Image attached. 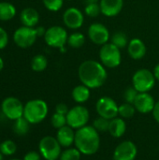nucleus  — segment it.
<instances>
[{"mask_svg": "<svg viewBox=\"0 0 159 160\" xmlns=\"http://www.w3.org/2000/svg\"><path fill=\"white\" fill-rule=\"evenodd\" d=\"M80 81L90 89L101 87L107 80L105 67L96 60H86L81 64L78 70Z\"/></svg>", "mask_w": 159, "mask_h": 160, "instance_id": "obj_1", "label": "nucleus"}, {"mask_svg": "<svg viewBox=\"0 0 159 160\" xmlns=\"http://www.w3.org/2000/svg\"><path fill=\"white\" fill-rule=\"evenodd\" d=\"M99 132L92 126H85L75 132L74 144L76 148L84 156L95 155L100 146Z\"/></svg>", "mask_w": 159, "mask_h": 160, "instance_id": "obj_2", "label": "nucleus"}, {"mask_svg": "<svg viewBox=\"0 0 159 160\" xmlns=\"http://www.w3.org/2000/svg\"><path fill=\"white\" fill-rule=\"evenodd\" d=\"M48 114V105L42 99L29 100L24 105L23 116L30 124L42 122Z\"/></svg>", "mask_w": 159, "mask_h": 160, "instance_id": "obj_3", "label": "nucleus"}, {"mask_svg": "<svg viewBox=\"0 0 159 160\" xmlns=\"http://www.w3.org/2000/svg\"><path fill=\"white\" fill-rule=\"evenodd\" d=\"M155 83L156 77L154 75V72L146 68L137 70L132 77L133 87L139 93H148L154 88Z\"/></svg>", "mask_w": 159, "mask_h": 160, "instance_id": "obj_4", "label": "nucleus"}, {"mask_svg": "<svg viewBox=\"0 0 159 160\" xmlns=\"http://www.w3.org/2000/svg\"><path fill=\"white\" fill-rule=\"evenodd\" d=\"M99 59L101 61V64L106 68H117L121 64L120 49L112 43H106L100 48Z\"/></svg>", "mask_w": 159, "mask_h": 160, "instance_id": "obj_5", "label": "nucleus"}, {"mask_svg": "<svg viewBox=\"0 0 159 160\" xmlns=\"http://www.w3.org/2000/svg\"><path fill=\"white\" fill-rule=\"evenodd\" d=\"M61 145L56 138L46 136L39 142V154L46 160H57L61 156Z\"/></svg>", "mask_w": 159, "mask_h": 160, "instance_id": "obj_6", "label": "nucleus"}, {"mask_svg": "<svg viewBox=\"0 0 159 160\" xmlns=\"http://www.w3.org/2000/svg\"><path fill=\"white\" fill-rule=\"evenodd\" d=\"M89 118H90L89 111L85 107L81 105L75 106L71 108L67 114V126H69L73 129L82 128L87 126Z\"/></svg>", "mask_w": 159, "mask_h": 160, "instance_id": "obj_7", "label": "nucleus"}, {"mask_svg": "<svg viewBox=\"0 0 159 160\" xmlns=\"http://www.w3.org/2000/svg\"><path fill=\"white\" fill-rule=\"evenodd\" d=\"M67 31L58 25L52 26L46 30L44 35L45 42L48 46L52 48H63L66 43H67Z\"/></svg>", "mask_w": 159, "mask_h": 160, "instance_id": "obj_8", "label": "nucleus"}, {"mask_svg": "<svg viewBox=\"0 0 159 160\" xmlns=\"http://www.w3.org/2000/svg\"><path fill=\"white\" fill-rule=\"evenodd\" d=\"M1 110L7 119L15 121L23 116L24 106L17 98L8 97L2 101Z\"/></svg>", "mask_w": 159, "mask_h": 160, "instance_id": "obj_9", "label": "nucleus"}, {"mask_svg": "<svg viewBox=\"0 0 159 160\" xmlns=\"http://www.w3.org/2000/svg\"><path fill=\"white\" fill-rule=\"evenodd\" d=\"M37 35L36 33V29L33 27L22 26L15 30L13 34L14 43L22 49H26L31 47L37 40Z\"/></svg>", "mask_w": 159, "mask_h": 160, "instance_id": "obj_10", "label": "nucleus"}, {"mask_svg": "<svg viewBox=\"0 0 159 160\" xmlns=\"http://www.w3.org/2000/svg\"><path fill=\"white\" fill-rule=\"evenodd\" d=\"M118 109L119 106L115 100L109 97L100 98L96 104V110L98 115L108 120H112L118 116Z\"/></svg>", "mask_w": 159, "mask_h": 160, "instance_id": "obj_11", "label": "nucleus"}, {"mask_svg": "<svg viewBox=\"0 0 159 160\" xmlns=\"http://www.w3.org/2000/svg\"><path fill=\"white\" fill-rule=\"evenodd\" d=\"M138 154L136 144L131 141H124L119 143L113 152L114 160H135Z\"/></svg>", "mask_w": 159, "mask_h": 160, "instance_id": "obj_12", "label": "nucleus"}, {"mask_svg": "<svg viewBox=\"0 0 159 160\" xmlns=\"http://www.w3.org/2000/svg\"><path fill=\"white\" fill-rule=\"evenodd\" d=\"M88 37L93 43L102 46L110 39V33L104 24L95 22L92 23L88 28Z\"/></svg>", "mask_w": 159, "mask_h": 160, "instance_id": "obj_13", "label": "nucleus"}, {"mask_svg": "<svg viewBox=\"0 0 159 160\" xmlns=\"http://www.w3.org/2000/svg\"><path fill=\"white\" fill-rule=\"evenodd\" d=\"M63 21L67 27L70 29H78L82 25L84 17L79 8H69L64 12Z\"/></svg>", "mask_w": 159, "mask_h": 160, "instance_id": "obj_14", "label": "nucleus"}, {"mask_svg": "<svg viewBox=\"0 0 159 160\" xmlns=\"http://www.w3.org/2000/svg\"><path fill=\"white\" fill-rule=\"evenodd\" d=\"M133 105L139 112L149 113L153 112L156 102L154 98L149 93H139Z\"/></svg>", "mask_w": 159, "mask_h": 160, "instance_id": "obj_15", "label": "nucleus"}, {"mask_svg": "<svg viewBox=\"0 0 159 160\" xmlns=\"http://www.w3.org/2000/svg\"><path fill=\"white\" fill-rule=\"evenodd\" d=\"M99 6L103 15L114 17L121 12L124 6V0H100Z\"/></svg>", "mask_w": 159, "mask_h": 160, "instance_id": "obj_16", "label": "nucleus"}, {"mask_svg": "<svg viewBox=\"0 0 159 160\" xmlns=\"http://www.w3.org/2000/svg\"><path fill=\"white\" fill-rule=\"evenodd\" d=\"M127 52L132 59L140 60L146 54V46L142 39L133 38L127 45Z\"/></svg>", "mask_w": 159, "mask_h": 160, "instance_id": "obj_17", "label": "nucleus"}, {"mask_svg": "<svg viewBox=\"0 0 159 160\" xmlns=\"http://www.w3.org/2000/svg\"><path fill=\"white\" fill-rule=\"evenodd\" d=\"M56 139L62 147H69L75 142V131L69 126H65L58 129Z\"/></svg>", "mask_w": 159, "mask_h": 160, "instance_id": "obj_18", "label": "nucleus"}, {"mask_svg": "<svg viewBox=\"0 0 159 160\" xmlns=\"http://www.w3.org/2000/svg\"><path fill=\"white\" fill-rule=\"evenodd\" d=\"M20 20L23 26L34 27L39 21V14L33 8H25L21 12Z\"/></svg>", "mask_w": 159, "mask_h": 160, "instance_id": "obj_19", "label": "nucleus"}, {"mask_svg": "<svg viewBox=\"0 0 159 160\" xmlns=\"http://www.w3.org/2000/svg\"><path fill=\"white\" fill-rule=\"evenodd\" d=\"M127 131V124L121 117H115L110 121L109 133L114 138H121Z\"/></svg>", "mask_w": 159, "mask_h": 160, "instance_id": "obj_20", "label": "nucleus"}, {"mask_svg": "<svg viewBox=\"0 0 159 160\" xmlns=\"http://www.w3.org/2000/svg\"><path fill=\"white\" fill-rule=\"evenodd\" d=\"M72 98L77 103H84L90 98V88L84 84L78 85L72 90Z\"/></svg>", "mask_w": 159, "mask_h": 160, "instance_id": "obj_21", "label": "nucleus"}, {"mask_svg": "<svg viewBox=\"0 0 159 160\" xmlns=\"http://www.w3.org/2000/svg\"><path fill=\"white\" fill-rule=\"evenodd\" d=\"M16 15V8L9 2H0V21H9Z\"/></svg>", "mask_w": 159, "mask_h": 160, "instance_id": "obj_22", "label": "nucleus"}, {"mask_svg": "<svg viewBox=\"0 0 159 160\" xmlns=\"http://www.w3.org/2000/svg\"><path fill=\"white\" fill-rule=\"evenodd\" d=\"M47 66H48V60L42 54H37L31 60V68L36 72H41L45 70Z\"/></svg>", "mask_w": 159, "mask_h": 160, "instance_id": "obj_23", "label": "nucleus"}, {"mask_svg": "<svg viewBox=\"0 0 159 160\" xmlns=\"http://www.w3.org/2000/svg\"><path fill=\"white\" fill-rule=\"evenodd\" d=\"M29 125L30 123L26 120L24 116L15 120V123L13 125V131L15 134L19 136H23L25 135L28 130H29Z\"/></svg>", "mask_w": 159, "mask_h": 160, "instance_id": "obj_24", "label": "nucleus"}, {"mask_svg": "<svg viewBox=\"0 0 159 160\" xmlns=\"http://www.w3.org/2000/svg\"><path fill=\"white\" fill-rule=\"evenodd\" d=\"M136 112V108L133 104H130V103H124L122 105L119 106V109H118V115L121 116V118H125V119H129V118H132L134 116Z\"/></svg>", "mask_w": 159, "mask_h": 160, "instance_id": "obj_25", "label": "nucleus"}, {"mask_svg": "<svg viewBox=\"0 0 159 160\" xmlns=\"http://www.w3.org/2000/svg\"><path fill=\"white\" fill-rule=\"evenodd\" d=\"M85 42V38L84 36L80 33V32H75L71 35L68 36L67 38V44L74 49H78L81 48Z\"/></svg>", "mask_w": 159, "mask_h": 160, "instance_id": "obj_26", "label": "nucleus"}, {"mask_svg": "<svg viewBox=\"0 0 159 160\" xmlns=\"http://www.w3.org/2000/svg\"><path fill=\"white\" fill-rule=\"evenodd\" d=\"M112 43L114 44L116 47H118L119 49H123L125 48L127 43H128V40H127V36L124 33V32H121V31H118V32H115L112 36Z\"/></svg>", "mask_w": 159, "mask_h": 160, "instance_id": "obj_27", "label": "nucleus"}, {"mask_svg": "<svg viewBox=\"0 0 159 160\" xmlns=\"http://www.w3.org/2000/svg\"><path fill=\"white\" fill-rule=\"evenodd\" d=\"M82 153L75 148H68L61 153L60 160H81Z\"/></svg>", "mask_w": 159, "mask_h": 160, "instance_id": "obj_28", "label": "nucleus"}, {"mask_svg": "<svg viewBox=\"0 0 159 160\" xmlns=\"http://www.w3.org/2000/svg\"><path fill=\"white\" fill-rule=\"evenodd\" d=\"M16 150H17V146L15 142L10 140H7L0 144V152L4 156H11L15 154Z\"/></svg>", "mask_w": 159, "mask_h": 160, "instance_id": "obj_29", "label": "nucleus"}, {"mask_svg": "<svg viewBox=\"0 0 159 160\" xmlns=\"http://www.w3.org/2000/svg\"><path fill=\"white\" fill-rule=\"evenodd\" d=\"M110 121L106 118H103L101 116H99L98 118H97L94 123H93V127L95 128V129L98 132H106L109 131V127H110Z\"/></svg>", "mask_w": 159, "mask_h": 160, "instance_id": "obj_30", "label": "nucleus"}, {"mask_svg": "<svg viewBox=\"0 0 159 160\" xmlns=\"http://www.w3.org/2000/svg\"><path fill=\"white\" fill-rule=\"evenodd\" d=\"M51 122H52V125L53 128L59 129L67 125V115H63V114H59V113H54L52 116V119H51Z\"/></svg>", "mask_w": 159, "mask_h": 160, "instance_id": "obj_31", "label": "nucleus"}, {"mask_svg": "<svg viewBox=\"0 0 159 160\" xmlns=\"http://www.w3.org/2000/svg\"><path fill=\"white\" fill-rule=\"evenodd\" d=\"M84 11H85V14L88 15L89 17L95 18V17H97L98 16V14L101 12V9H100L99 4L97 2H96V3L86 4L85 8H84Z\"/></svg>", "mask_w": 159, "mask_h": 160, "instance_id": "obj_32", "label": "nucleus"}, {"mask_svg": "<svg viewBox=\"0 0 159 160\" xmlns=\"http://www.w3.org/2000/svg\"><path fill=\"white\" fill-rule=\"evenodd\" d=\"M45 8L50 11H58L64 3V0H42Z\"/></svg>", "mask_w": 159, "mask_h": 160, "instance_id": "obj_33", "label": "nucleus"}, {"mask_svg": "<svg viewBox=\"0 0 159 160\" xmlns=\"http://www.w3.org/2000/svg\"><path fill=\"white\" fill-rule=\"evenodd\" d=\"M138 94H139V92L133 86L132 87H128L124 92V99L127 103L134 104V101H135Z\"/></svg>", "mask_w": 159, "mask_h": 160, "instance_id": "obj_34", "label": "nucleus"}, {"mask_svg": "<svg viewBox=\"0 0 159 160\" xmlns=\"http://www.w3.org/2000/svg\"><path fill=\"white\" fill-rule=\"evenodd\" d=\"M7 43H8V35L7 31L0 26V50L6 48Z\"/></svg>", "mask_w": 159, "mask_h": 160, "instance_id": "obj_35", "label": "nucleus"}, {"mask_svg": "<svg viewBox=\"0 0 159 160\" xmlns=\"http://www.w3.org/2000/svg\"><path fill=\"white\" fill-rule=\"evenodd\" d=\"M68 108L66 104L64 103H59L56 105L55 107V112L56 113H59V114H63V115H67V112H68Z\"/></svg>", "mask_w": 159, "mask_h": 160, "instance_id": "obj_36", "label": "nucleus"}, {"mask_svg": "<svg viewBox=\"0 0 159 160\" xmlns=\"http://www.w3.org/2000/svg\"><path fill=\"white\" fill-rule=\"evenodd\" d=\"M23 160H40V155L36 151H30L24 156Z\"/></svg>", "mask_w": 159, "mask_h": 160, "instance_id": "obj_37", "label": "nucleus"}, {"mask_svg": "<svg viewBox=\"0 0 159 160\" xmlns=\"http://www.w3.org/2000/svg\"><path fill=\"white\" fill-rule=\"evenodd\" d=\"M152 112H153V116H154L155 120H156L157 123H159V101L156 103L155 108H154V110H153Z\"/></svg>", "mask_w": 159, "mask_h": 160, "instance_id": "obj_38", "label": "nucleus"}, {"mask_svg": "<svg viewBox=\"0 0 159 160\" xmlns=\"http://www.w3.org/2000/svg\"><path fill=\"white\" fill-rule=\"evenodd\" d=\"M36 29V33H37V37H44V35H45V33H46V29L44 28V27H42V26H38V27H37V28H35Z\"/></svg>", "mask_w": 159, "mask_h": 160, "instance_id": "obj_39", "label": "nucleus"}, {"mask_svg": "<svg viewBox=\"0 0 159 160\" xmlns=\"http://www.w3.org/2000/svg\"><path fill=\"white\" fill-rule=\"evenodd\" d=\"M154 75L156 77V80H157L159 82V64L156 66V68L154 69Z\"/></svg>", "mask_w": 159, "mask_h": 160, "instance_id": "obj_40", "label": "nucleus"}, {"mask_svg": "<svg viewBox=\"0 0 159 160\" xmlns=\"http://www.w3.org/2000/svg\"><path fill=\"white\" fill-rule=\"evenodd\" d=\"M3 68H4V61H3L2 57H0V71L3 69Z\"/></svg>", "mask_w": 159, "mask_h": 160, "instance_id": "obj_41", "label": "nucleus"}, {"mask_svg": "<svg viewBox=\"0 0 159 160\" xmlns=\"http://www.w3.org/2000/svg\"><path fill=\"white\" fill-rule=\"evenodd\" d=\"M85 4H90V3H96L97 2V0H84Z\"/></svg>", "mask_w": 159, "mask_h": 160, "instance_id": "obj_42", "label": "nucleus"}, {"mask_svg": "<svg viewBox=\"0 0 159 160\" xmlns=\"http://www.w3.org/2000/svg\"><path fill=\"white\" fill-rule=\"evenodd\" d=\"M4 155L0 152V160H4V157H3Z\"/></svg>", "mask_w": 159, "mask_h": 160, "instance_id": "obj_43", "label": "nucleus"}, {"mask_svg": "<svg viewBox=\"0 0 159 160\" xmlns=\"http://www.w3.org/2000/svg\"><path fill=\"white\" fill-rule=\"evenodd\" d=\"M11 160H20V159H11Z\"/></svg>", "mask_w": 159, "mask_h": 160, "instance_id": "obj_44", "label": "nucleus"}]
</instances>
